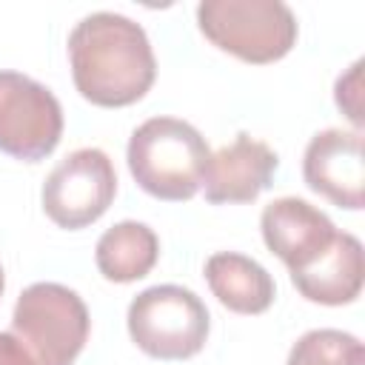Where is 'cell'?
Listing matches in <instances>:
<instances>
[{
    "label": "cell",
    "mask_w": 365,
    "mask_h": 365,
    "mask_svg": "<svg viewBox=\"0 0 365 365\" xmlns=\"http://www.w3.org/2000/svg\"><path fill=\"white\" fill-rule=\"evenodd\" d=\"M131 342L151 359L180 362L202 351L211 331L205 302L182 285H151L140 291L125 314Z\"/></svg>",
    "instance_id": "5b68a950"
},
{
    "label": "cell",
    "mask_w": 365,
    "mask_h": 365,
    "mask_svg": "<svg viewBox=\"0 0 365 365\" xmlns=\"http://www.w3.org/2000/svg\"><path fill=\"white\" fill-rule=\"evenodd\" d=\"M125 160L145 194L165 202H182L202 188L211 148L191 123L151 117L131 131Z\"/></svg>",
    "instance_id": "7a4b0ae2"
},
{
    "label": "cell",
    "mask_w": 365,
    "mask_h": 365,
    "mask_svg": "<svg viewBox=\"0 0 365 365\" xmlns=\"http://www.w3.org/2000/svg\"><path fill=\"white\" fill-rule=\"evenodd\" d=\"M277 165L279 157L274 154V148L242 131L228 145L211 154L202 177L205 200L214 205L254 202L271 185Z\"/></svg>",
    "instance_id": "30bf717a"
},
{
    "label": "cell",
    "mask_w": 365,
    "mask_h": 365,
    "mask_svg": "<svg viewBox=\"0 0 365 365\" xmlns=\"http://www.w3.org/2000/svg\"><path fill=\"white\" fill-rule=\"evenodd\" d=\"M0 365H31L29 354L11 331H0Z\"/></svg>",
    "instance_id": "2e32d148"
},
{
    "label": "cell",
    "mask_w": 365,
    "mask_h": 365,
    "mask_svg": "<svg viewBox=\"0 0 365 365\" xmlns=\"http://www.w3.org/2000/svg\"><path fill=\"white\" fill-rule=\"evenodd\" d=\"M3 288H6V274H3V265H0V297H3Z\"/></svg>",
    "instance_id": "e0dca14e"
},
{
    "label": "cell",
    "mask_w": 365,
    "mask_h": 365,
    "mask_svg": "<svg viewBox=\"0 0 365 365\" xmlns=\"http://www.w3.org/2000/svg\"><path fill=\"white\" fill-rule=\"evenodd\" d=\"M205 282L211 294L234 314H262L277 297L271 274L251 257L237 251H217L205 259Z\"/></svg>",
    "instance_id": "7c38bea8"
},
{
    "label": "cell",
    "mask_w": 365,
    "mask_h": 365,
    "mask_svg": "<svg viewBox=\"0 0 365 365\" xmlns=\"http://www.w3.org/2000/svg\"><path fill=\"white\" fill-rule=\"evenodd\" d=\"M294 288L317 305H348L362 294L365 282V257L362 242L348 234L336 231L334 242L305 268L291 271Z\"/></svg>",
    "instance_id": "8fae6325"
},
{
    "label": "cell",
    "mask_w": 365,
    "mask_h": 365,
    "mask_svg": "<svg viewBox=\"0 0 365 365\" xmlns=\"http://www.w3.org/2000/svg\"><path fill=\"white\" fill-rule=\"evenodd\" d=\"M285 365H365V348L348 331L314 328L291 345Z\"/></svg>",
    "instance_id": "5bb4252c"
},
{
    "label": "cell",
    "mask_w": 365,
    "mask_h": 365,
    "mask_svg": "<svg viewBox=\"0 0 365 365\" xmlns=\"http://www.w3.org/2000/svg\"><path fill=\"white\" fill-rule=\"evenodd\" d=\"M60 137L63 108L51 88L20 71H0V151L37 163L57 148Z\"/></svg>",
    "instance_id": "52a82bcc"
},
{
    "label": "cell",
    "mask_w": 365,
    "mask_h": 365,
    "mask_svg": "<svg viewBox=\"0 0 365 365\" xmlns=\"http://www.w3.org/2000/svg\"><path fill=\"white\" fill-rule=\"evenodd\" d=\"M160 257V240L154 228L137 220H123L111 225L94 248L97 271L108 282H134L148 277V271L157 265Z\"/></svg>",
    "instance_id": "4fadbf2b"
},
{
    "label": "cell",
    "mask_w": 365,
    "mask_h": 365,
    "mask_svg": "<svg viewBox=\"0 0 365 365\" xmlns=\"http://www.w3.org/2000/svg\"><path fill=\"white\" fill-rule=\"evenodd\" d=\"M302 177L311 191L339 208L359 211L365 205V154L362 134L325 128L311 137L302 157Z\"/></svg>",
    "instance_id": "ba28073f"
},
{
    "label": "cell",
    "mask_w": 365,
    "mask_h": 365,
    "mask_svg": "<svg viewBox=\"0 0 365 365\" xmlns=\"http://www.w3.org/2000/svg\"><path fill=\"white\" fill-rule=\"evenodd\" d=\"M88 308L83 297L60 282L29 285L11 311V334L31 365H74L88 339Z\"/></svg>",
    "instance_id": "277c9868"
},
{
    "label": "cell",
    "mask_w": 365,
    "mask_h": 365,
    "mask_svg": "<svg viewBox=\"0 0 365 365\" xmlns=\"http://www.w3.org/2000/svg\"><path fill=\"white\" fill-rule=\"evenodd\" d=\"M68 63L77 91L100 108H123L143 100L157 77L145 29L114 11L86 14L71 29Z\"/></svg>",
    "instance_id": "6da1fadb"
},
{
    "label": "cell",
    "mask_w": 365,
    "mask_h": 365,
    "mask_svg": "<svg viewBox=\"0 0 365 365\" xmlns=\"http://www.w3.org/2000/svg\"><path fill=\"white\" fill-rule=\"evenodd\" d=\"M336 108L354 123V131L362 128V60H356L345 74L336 77L334 86Z\"/></svg>",
    "instance_id": "9a60e30c"
},
{
    "label": "cell",
    "mask_w": 365,
    "mask_h": 365,
    "mask_svg": "<svg viewBox=\"0 0 365 365\" xmlns=\"http://www.w3.org/2000/svg\"><path fill=\"white\" fill-rule=\"evenodd\" d=\"M117 194V174L106 151L77 148L63 157L43 182L40 200L46 217L68 231L97 222Z\"/></svg>",
    "instance_id": "8992f818"
},
{
    "label": "cell",
    "mask_w": 365,
    "mask_h": 365,
    "mask_svg": "<svg viewBox=\"0 0 365 365\" xmlns=\"http://www.w3.org/2000/svg\"><path fill=\"white\" fill-rule=\"evenodd\" d=\"M259 231L271 254H277L288 271H299L314 262L336 237V225L317 205L299 197H279L262 208Z\"/></svg>",
    "instance_id": "9c48e42d"
},
{
    "label": "cell",
    "mask_w": 365,
    "mask_h": 365,
    "mask_svg": "<svg viewBox=\"0 0 365 365\" xmlns=\"http://www.w3.org/2000/svg\"><path fill=\"white\" fill-rule=\"evenodd\" d=\"M197 26L211 46L254 66L282 60L299 31L282 0H202Z\"/></svg>",
    "instance_id": "3957f363"
}]
</instances>
